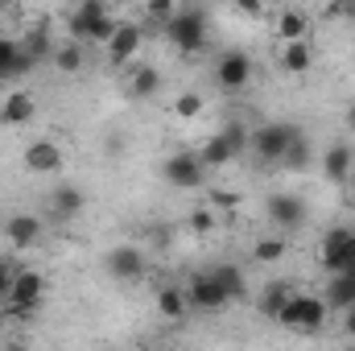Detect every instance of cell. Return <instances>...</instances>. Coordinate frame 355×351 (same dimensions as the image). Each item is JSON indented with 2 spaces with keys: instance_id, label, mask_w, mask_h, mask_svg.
I'll list each match as a JSON object with an SVG mask.
<instances>
[{
  "instance_id": "cell-33",
  "label": "cell",
  "mask_w": 355,
  "mask_h": 351,
  "mask_svg": "<svg viewBox=\"0 0 355 351\" xmlns=\"http://www.w3.org/2000/svg\"><path fill=\"white\" fill-rule=\"evenodd\" d=\"M223 132H227V141H232V149H236V153H244V149H248V137H252V132L244 128V120H232Z\"/></svg>"
},
{
  "instance_id": "cell-35",
  "label": "cell",
  "mask_w": 355,
  "mask_h": 351,
  "mask_svg": "<svg viewBox=\"0 0 355 351\" xmlns=\"http://www.w3.org/2000/svg\"><path fill=\"white\" fill-rule=\"evenodd\" d=\"M232 4H236L244 17H261V12H265V0H232Z\"/></svg>"
},
{
  "instance_id": "cell-9",
  "label": "cell",
  "mask_w": 355,
  "mask_h": 351,
  "mask_svg": "<svg viewBox=\"0 0 355 351\" xmlns=\"http://www.w3.org/2000/svg\"><path fill=\"white\" fill-rule=\"evenodd\" d=\"M318 261H322L327 273H339V268L355 264V228H331L322 236V257Z\"/></svg>"
},
{
  "instance_id": "cell-5",
  "label": "cell",
  "mask_w": 355,
  "mask_h": 351,
  "mask_svg": "<svg viewBox=\"0 0 355 351\" xmlns=\"http://www.w3.org/2000/svg\"><path fill=\"white\" fill-rule=\"evenodd\" d=\"M141 42H145V29H141L137 21H120L116 33L103 42V58H107V67H128V62L141 54Z\"/></svg>"
},
{
  "instance_id": "cell-18",
  "label": "cell",
  "mask_w": 355,
  "mask_h": 351,
  "mask_svg": "<svg viewBox=\"0 0 355 351\" xmlns=\"http://www.w3.org/2000/svg\"><path fill=\"white\" fill-rule=\"evenodd\" d=\"M4 236H8L12 248H33V244L42 240V219L21 211V215H12V219L4 223Z\"/></svg>"
},
{
  "instance_id": "cell-3",
  "label": "cell",
  "mask_w": 355,
  "mask_h": 351,
  "mask_svg": "<svg viewBox=\"0 0 355 351\" xmlns=\"http://www.w3.org/2000/svg\"><path fill=\"white\" fill-rule=\"evenodd\" d=\"M4 298H8V310H12L17 318H29V314L46 302V277H42L37 268H17Z\"/></svg>"
},
{
  "instance_id": "cell-24",
  "label": "cell",
  "mask_w": 355,
  "mask_h": 351,
  "mask_svg": "<svg viewBox=\"0 0 355 351\" xmlns=\"http://www.w3.org/2000/svg\"><path fill=\"white\" fill-rule=\"evenodd\" d=\"M162 91V71L157 67H137L132 75H128V95H137V99H149V95H157Z\"/></svg>"
},
{
  "instance_id": "cell-39",
  "label": "cell",
  "mask_w": 355,
  "mask_h": 351,
  "mask_svg": "<svg viewBox=\"0 0 355 351\" xmlns=\"http://www.w3.org/2000/svg\"><path fill=\"white\" fill-rule=\"evenodd\" d=\"M343 186H347V198H352V203H355V174L347 178V182H343Z\"/></svg>"
},
{
  "instance_id": "cell-11",
  "label": "cell",
  "mask_w": 355,
  "mask_h": 351,
  "mask_svg": "<svg viewBox=\"0 0 355 351\" xmlns=\"http://www.w3.org/2000/svg\"><path fill=\"white\" fill-rule=\"evenodd\" d=\"M25 170L29 174H58L62 170V149L50 137H37L25 145Z\"/></svg>"
},
{
  "instance_id": "cell-8",
  "label": "cell",
  "mask_w": 355,
  "mask_h": 351,
  "mask_svg": "<svg viewBox=\"0 0 355 351\" xmlns=\"http://www.w3.org/2000/svg\"><path fill=\"white\" fill-rule=\"evenodd\" d=\"M186 298H190V306H194V310H202V314H215V310L232 306V302H227V293H223V285L215 281V273H211V268H207V273H194V277L186 281Z\"/></svg>"
},
{
  "instance_id": "cell-15",
  "label": "cell",
  "mask_w": 355,
  "mask_h": 351,
  "mask_svg": "<svg viewBox=\"0 0 355 351\" xmlns=\"http://www.w3.org/2000/svg\"><path fill=\"white\" fill-rule=\"evenodd\" d=\"M310 67H314V42L310 37L281 42V71L285 75H310Z\"/></svg>"
},
{
  "instance_id": "cell-2",
  "label": "cell",
  "mask_w": 355,
  "mask_h": 351,
  "mask_svg": "<svg viewBox=\"0 0 355 351\" xmlns=\"http://www.w3.org/2000/svg\"><path fill=\"white\" fill-rule=\"evenodd\" d=\"M297 137V128L293 124H285V120H272V124H261L252 137H248V153L261 162V166H281V157H285V149H289V141Z\"/></svg>"
},
{
  "instance_id": "cell-21",
  "label": "cell",
  "mask_w": 355,
  "mask_h": 351,
  "mask_svg": "<svg viewBox=\"0 0 355 351\" xmlns=\"http://www.w3.org/2000/svg\"><path fill=\"white\" fill-rule=\"evenodd\" d=\"M198 157L211 166V170H219V166H227V162H236L240 153L232 149V141H227V132H215V137H207L202 141V149H198Z\"/></svg>"
},
{
  "instance_id": "cell-7",
  "label": "cell",
  "mask_w": 355,
  "mask_h": 351,
  "mask_svg": "<svg viewBox=\"0 0 355 351\" xmlns=\"http://www.w3.org/2000/svg\"><path fill=\"white\" fill-rule=\"evenodd\" d=\"M162 178L178 186V190H194V186H202V178H207V162L198 157V153H170L166 157V166H162Z\"/></svg>"
},
{
  "instance_id": "cell-40",
  "label": "cell",
  "mask_w": 355,
  "mask_h": 351,
  "mask_svg": "<svg viewBox=\"0 0 355 351\" xmlns=\"http://www.w3.org/2000/svg\"><path fill=\"white\" fill-rule=\"evenodd\" d=\"M347 128H352V132H355V103H352V108H347Z\"/></svg>"
},
{
  "instance_id": "cell-12",
  "label": "cell",
  "mask_w": 355,
  "mask_h": 351,
  "mask_svg": "<svg viewBox=\"0 0 355 351\" xmlns=\"http://www.w3.org/2000/svg\"><path fill=\"white\" fill-rule=\"evenodd\" d=\"M268 219L281 228V232H293L306 223V203L297 194H272L268 198Z\"/></svg>"
},
{
  "instance_id": "cell-31",
  "label": "cell",
  "mask_w": 355,
  "mask_h": 351,
  "mask_svg": "<svg viewBox=\"0 0 355 351\" xmlns=\"http://www.w3.org/2000/svg\"><path fill=\"white\" fill-rule=\"evenodd\" d=\"M174 12H178V0H145V21L149 25H170Z\"/></svg>"
},
{
  "instance_id": "cell-14",
  "label": "cell",
  "mask_w": 355,
  "mask_h": 351,
  "mask_svg": "<svg viewBox=\"0 0 355 351\" xmlns=\"http://www.w3.org/2000/svg\"><path fill=\"white\" fill-rule=\"evenodd\" d=\"M33 116H37V99H33L29 91H8V95L0 99V124L21 128V124H29Z\"/></svg>"
},
{
  "instance_id": "cell-41",
  "label": "cell",
  "mask_w": 355,
  "mask_h": 351,
  "mask_svg": "<svg viewBox=\"0 0 355 351\" xmlns=\"http://www.w3.org/2000/svg\"><path fill=\"white\" fill-rule=\"evenodd\" d=\"M327 4H331V8H335V4H343V0H327Z\"/></svg>"
},
{
  "instance_id": "cell-23",
  "label": "cell",
  "mask_w": 355,
  "mask_h": 351,
  "mask_svg": "<svg viewBox=\"0 0 355 351\" xmlns=\"http://www.w3.org/2000/svg\"><path fill=\"white\" fill-rule=\"evenodd\" d=\"M272 29H277V37H281V42H293V37H310V17H306L302 8H285V12L272 21Z\"/></svg>"
},
{
  "instance_id": "cell-26",
  "label": "cell",
  "mask_w": 355,
  "mask_h": 351,
  "mask_svg": "<svg viewBox=\"0 0 355 351\" xmlns=\"http://www.w3.org/2000/svg\"><path fill=\"white\" fill-rule=\"evenodd\" d=\"M211 273H215V281L223 285L227 302H240V298H244V268H240V264H215Z\"/></svg>"
},
{
  "instance_id": "cell-13",
  "label": "cell",
  "mask_w": 355,
  "mask_h": 351,
  "mask_svg": "<svg viewBox=\"0 0 355 351\" xmlns=\"http://www.w3.org/2000/svg\"><path fill=\"white\" fill-rule=\"evenodd\" d=\"M352 174H355V149L352 145H343V141L327 145V153H322V178L335 182V186H343Z\"/></svg>"
},
{
  "instance_id": "cell-17",
  "label": "cell",
  "mask_w": 355,
  "mask_h": 351,
  "mask_svg": "<svg viewBox=\"0 0 355 351\" xmlns=\"http://www.w3.org/2000/svg\"><path fill=\"white\" fill-rule=\"evenodd\" d=\"M327 306H331V310H352V306H355V264L339 268V273H331Z\"/></svg>"
},
{
  "instance_id": "cell-19",
  "label": "cell",
  "mask_w": 355,
  "mask_h": 351,
  "mask_svg": "<svg viewBox=\"0 0 355 351\" xmlns=\"http://www.w3.org/2000/svg\"><path fill=\"white\" fill-rule=\"evenodd\" d=\"M87 207V198H83V190L79 186H54L50 190V211H54V219H79V211Z\"/></svg>"
},
{
  "instance_id": "cell-1",
  "label": "cell",
  "mask_w": 355,
  "mask_h": 351,
  "mask_svg": "<svg viewBox=\"0 0 355 351\" xmlns=\"http://www.w3.org/2000/svg\"><path fill=\"white\" fill-rule=\"evenodd\" d=\"M327 314H331L327 298H314V293H297V289H293V298L281 306L277 323H281L285 331H297V335H318V331L327 327Z\"/></svg>"
},
{
  "instance_id": "cell-10",
  "label": "cell",
  "mask_w": 355,
  "mask_h": 351,
  "mask_svg": "<svg viewBox=\"0 0 355 351\" xmlns=\"http://www.w3.org/2000/svg\"><path fill=\"white\" fill-rule=\"evenodd\" d=\"M103 268L116 277V281H141L145 277V252L137 244H116L107 257H103Z\"/></svg>"
},
{
  "instance_id": "cell-25",
  "label": "cell",
  "mask_w": 355,
  "mask_h": 351,
  "mask_svg": "<svg viewBox=\"0 0 355 351\" xmlns=\"http://www.w3.org/2000/svg\"><path fill=\"white\" fill-rule=\"evenodd\" d=\"M50 62L62 71V75H79L83 71V42H67V46H58V50H50Z\"/></svg>"
},
{
  "instance_id": "cell-32",
  "label": "cell",
  "mask_w": 355,
  "mask_h": 351,
  "mask_svg": "<svg viewBox=\"0 0 355 351\" xmlns=\"http://www.w3.org/2000/svg\"><path fill=\"white\" fill-rule=\"evenodd\" d=\"M116 25H120V21H116V17H112V12H107V17H99V21H95V29H91V46H103V42H107V37H112V33H116Z\"/></svg>"
},
{
  "instance_id": "cell-4",
  "label": "cell",
  "mask_w": 355,
  "mask_h": 351,
  "mask_svg": "<svg viewBox=\"0 0 355 351\" xmlns=\"http://www.w3.org/2000/svg\"><path fill=\"white\" fill-rule=\"evenodd\" d=\"M166 33H170V42L178 46V54L194 58L207 46V17L198 8H178L174 17H170V25H166Z\"/></svg>"
},
{
  "instance_id": "cell-30",
  "label": "cell",
  "mask_w": 355,
  "mask_h": 351,
  "mask_svg": "<svg viewBox=\"0 0 355 351\" xmlns=\"http://www.w3.org/2000/svg\"><path fill=\"white\" fill-rule=\"evenodd\" d=\"M202 108H207V103H202V95H198V91H182V95L174 99V116H178V120H198V116H202Z\"/></svg>"
},
{
  "instance_id": "cell-27",
  "label": "cell",
  "mask_w": 355,
  "mask_h": 351,
  "mask_svg": "<svg viewBox=\"0 0 355 351\" xmlns=\"http://www.w3.org/2000/svg\"><path fill=\"white\" fill-rule=\"evenodd\" d=\"M293 298V285L289 281H268L265 293H261V310H265V318H277L281 314V306Z\"/></svg>"
},
{
  "instance_id": "cell-20",
  "label": "cell",
  "mask_w": 355,
  "mask_h": 351,
  "mask_svg": "<svg viewBox=\"0 0 355 351\" xmlns=\"http://www.w3.org/2000/svg\"><path fill=\"white\" fill-rule=\"evenodd\" d=\"M190 310V298H186V285H162L157 289V314L166 323H182Z\"/></svg>"
},
{
  "instance_id": "cell-6",
  "label": "cell",
  "mask_w": 355,
  "mask_h": 351,
  "mask_svg": "<svg viewBox=\"0 0 355 351\" xmlns=\"http://www.w3.org/2000/svg\"><path fill=\"white\" fill-rule=\"evenodd\" d=\"M248 83H252V58L240 54V50H227L215 62V87L223 91V95H240Z\"/></svg>"
},
{
  "instance_id": "cell-37",
  "label": "cell",
  "mask_w": 355,
  "mask_h": 351,
  "mask_svg": "<svg viewBox=\"0 0 355 351\" xmlns=\"http://www.w3.org/2000/svg\"><path fill=\"white\" fill-rule=\"evenodd\" d=\"M8 285H12V268H8V264L0 261V298L8 293Z\"/></svg>"
},
{
  "instance_id": "cell-34",
  "label": "cell",
  "mask_w": 355,
  "mask_h": 351,
  "mask_svg": "<svg viewBox=\"0 0 355 351\" xmlns=\"http://www.w3.org/2000/svg\"><path fill=\"white\" fill-rule=\"evenodd\" d=\"M190 228H194V232H211V228H215V215H211L207 207H198V211L190 215Z\"/></svg>"
},
{
  "instance_id": "cell-38",
  "label": "cell",
  "mask_w": 355,
  "mask_h": 351,
  "mask_svg": "<svg viewBox=\"0 0 355 351\" xmlns=\"http://www.w3.org/2000/svg\"><path fill=\"white\" fill-rule=\"evenodd\" d=\"M347 335H352V339H355V306H352V310H347Z\"/></svg>"
},
{
  "instance_id": "cell-28",
  "label": "cell",
  "mask_w": 355,
  "mask_h": 351,
  "mask_svg": "<svg viewBox=\"0 0 355 351\" xmlns=\"http://www.w3.org/2000/svg\"><path fill=\"white\" fill-rule=\"evenodd\" d=\"M281 257H285V240L281 236H265V240L252 244V261L257 264H277Z\"/></svg>"
},
{
  "instance_id": "cell-36",
  "label": "cell",
  "mask_w": 355,
  "mask_h": 351,
  "mask_svg": "<svg viewBox=\"0 0 355 351\" xmlns=\"http://www.w3.org/2000/svg\"><path fill=\"white\" fill-rule=\"evenodd\" d=\"M331 12H339L343 21H352V25H355V0H343V4H335Z\"/></svg>"
},
{
  "instance_id": "cell-22",
  "label": "cell",
  "mask_w": 355,
  "mask_h": 351,
  "mask_svg": "<svg viewBox=\"0 0 355 351\" xmlns=\"http://www.w3.org/2000/svg\"><path fill=\"white\" fill-rule=\"evenodd\" d=\"M29 67H33V58L25 54V46H17V42H4V37H0V79L25 75Z\"/></svg>"
},
{
  "instance_id": "cell-29",
  "label": "cell",
  "mask_w": 355,
  "mask_h": 351,
  "mask_svg": "<svg viewBox=\"0 0 355 351\" xmlns=\"http://www.w3.org/2000/svg\"><path fill=\"white\" fill-rule=\"evenodd\" d=\"M281 166H289V170H306V166H310V141H306L302 132H297V137L289 141V149H285Z\"/></svg>"
},
{
  "instance_id": "cell-16",
  "label": "cell",
  "mask_w": 355,
  "mask_h": 351,
  "mask_svg": "<svg viewBox=\"0 0 355 351\" xmlns=\"http://www.w3.org/2000/svg\"><path fill=\"white\" fill-rule=\"evenodd\" d=\"M99 17H107V4H103V0H79V8L71 12V25H67L71 37L87 46V37H91V29H95Z\"/></svg>"
}]
</instances>
